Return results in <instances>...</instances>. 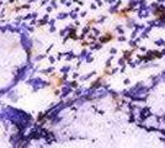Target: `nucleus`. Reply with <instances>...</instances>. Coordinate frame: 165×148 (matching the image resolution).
Masks as SVG:
<instances>
[{"label": "nucleus", "mask_w": 165, "mask_h": 148, "mask_svg": "<svg viewBox=\"0 0 165 148\" xmlns=\"http://www.w3.org/2000/svg\"><path fill=\"white\" fill-rule=\"evenodd\" d=\"M132 11V8L131 6H126L123 10H121L120 12H117L116 15H117V17H123V19H127L128 17V12Z\"/></svg>", "instance_id": "nucleus-2"}, {"label": "nucleus", "mask_w": 165, "mask_h": 148, "mask_svg": "<svg viewBox=\"0 0 165 148\" xmlns=\"http://www.w3.org/2000/svg\"><path fill=\"white\" fill-rule=\"evenodd\" d=\"M115 38V36H113V33H106L104 37H101V42L102 43H106V42H108V41H111V40H113Z\"/></svg>", "instance_id": "nucleus-4"}, {"label": "nucleus", "mask_w": 165, "mask_h": 148, "mask_svg": "<svg viewBox=\"0 0 165 148\" xmlns=\"http://www.w3.org/2000/svg\"><path fill=\"white\" fill-rule=\"evenodd\" d=\"M52 79H54V80L52 82V87H53V88H59L62 84H63V78H59L58 75H53Z\"/></svg>", "instance_id": "nucleus-3"}, {"label": "nucleus", "mask_w": 165, "mask_h": 148, "mask_svg": "<svg viewBox=\"0 0 165 148\" xmlns=\"http://www.w3.org/2000/svg\"><path fill=\"white\" fill-rule=\"evenodd\" d=\"M154 16L158 20H165V8H161V6H158V8L154 10Z\"/></svg>", "instance_id": "nucleus-1"}]
</instances>
